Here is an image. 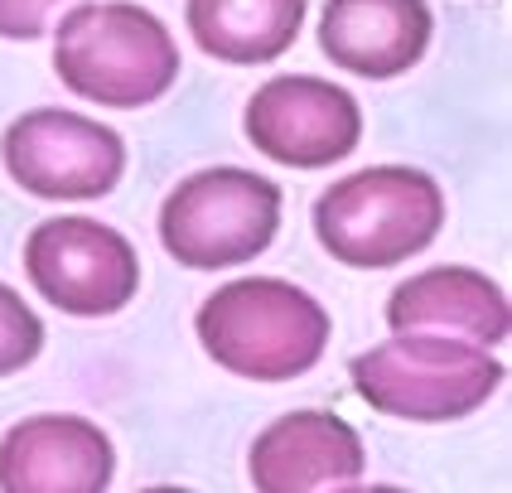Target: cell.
Segmentation results:
<instances>
[{"instance_id":"1","label":"cell","mask_w":512,"mask_h":493,"mask_svg":"<svg viewBox=\"0 0 512 493\" xmlns=\"http://www.w3.org/2000/svg\"><path fill=\"white\" fill-rule=\"evenodd\" d=\"M329 315L310 290L281 276L218 286L199 310V344L228 373L252 382H290L310 373L329 344Z\"/></svg>"},{"instance_id":"2","label":"cell","mask_w":512,"mask_h":493,"mask_svg":"<svg viewBox=\"0 0 512 493\" xmlns=\"http://www.w3.org/2000/svg\"><path fill=\"white\" fill-rule=\"evenodd\" d=\"M54 73L87 102L131 112L179 83V49L165 20L131 0L78 5L58 25Z\"/></svg>"},{"instance_id":"3","label":"cell","mask_w":512,"mask_h":493,"mask_svg":"<svg viewBox=\"0 0 512 493\" xmlns=\"http://www.w3.org/2000/svg\"><path fill=\"white\" fill-rule=\"evenodd\" d=\"M445 223V194L426 170L372 165L334 179L314 203V232L343 266L382 271L426 252Z\"/></svg>"},{"instance_id":"4","label":"cell","mask_w":512,"mask_h":493,"mask_svg":"<svg viewBox=\"0 0 512 493\" xmlns=\"http://www.w3.org/2000/svg\"><path fill=\"white\" fill-rule=\"evenodd\" d=\"M353 392L401 421H459L498 392L503 363L450 334H392L348 363Z\"/></svg>"},{"instance_id":"5","label":"cell","mask_w":512,"mask_h":493,"mask_svg":"<svg viewBox=\"0 0 512 493\" xmlns=\"http://www.w3.org/2000/svg\"><path fill=\"white\" fill-rule=\"evenodd\" d=\"M281 228V189L256 170H213L189 174L160 208V242L189 271L242 266L271 247Z\"/></svg>"},{"instance_id":"6","label":"cell","mask_w":512,"mask_h":493,"mask_svg":"<svg viewBox=\"0 0 512 493\" xmlns=\"http://www.w3.org/2000/svg\"><path fill=\"white\" fill-rule=\"evenodd\" d=\"M25 276L54 310L73 319H102L131 305L141 286V261L116 228L83 213H63L29 232Z\"/></svg>"},{"instance_id":"7","label":"cell","mask_w":512,"mask_h":493,"mask_svg":"<svg viewBox=\"0 0 512 493\" xmlns=\"http://www.w3.org/2000/svg\"><path fill=\"white\" fill-rule=\"evenodd\" d=\"M0 160L10 179L34 199L83 203L116 189V179L126 170V145L112 126L92 116L39 107L5 126Z\"/></svg>"},{"instance_id":"8","label":"cell","mask_w":512,"mask_h":493,"mask_svg":"<svg viewBox=\"0 0 512 493\" xmlns=\"http://www.w3.org/2000/svg\"><path fill=\"white\" fill-rule=\"evenodd\" d=\"M247 141L290 170H324L348 160L363 141V112L353 102V92L310 78V73H290L256 87L247 102Z\"/></svg>"},{"instance_id":"9","label":"cell","mask_w":512,"mask_h":493,"mask_svg":"<svg viewBox=\"0 0 512 493\" xmlns=\"http://www.w3.org/2000/svg\"><path fill=\"white\" fill-rule=\"evenodd\" d=\"M252 489L261 493H319V489H353L368 469L363 435L334 411H290L271 421L252 445Z\"/></svg>"},{"instance_id":"10","label":"cell","mask_w":512,"mask_h":493,"mask_svg":"<svg viewBox=\"0 0 512 493\" xmlns=\"http://www.w3.org/2000/svg\"><path fill=\"white\" fill-rule=\"evenodd\" d=\"M116 450L87 416H29L0 440L5 493H102L112 489Z\"/></svg>"},{"instance_id":"11","label":"cell","mask_w":512,"mask_h":493,"mask_svg":"<svg viewBox=\"0 0 512 493\" xmlns=\"http://www.w3.org/2000/svg\"><path fill=\"white\" fill-rule=\"evenodd\" d=\"M430 44L426 0H329L319 15V49L343 73L372 83L416 68Z\"/></svg>"},{"instance_id":"12","label":"cell","mask_w":512,"mask_h":493,"mask_svg":"<svg viewBox=\"0 0 512 493\" xmlns=\"http://www.w3.org/2000/svg\"><path fill=\"white\" fill-rule=\"evenodd\" d=\"M387 329L450 334V339L493 348L508 339V295L474 266H435L387 295Z\"/></svg>"},{"instance_id":"13","label":"cell","mask_w":512,"mask_h":493,"mask_svg":"<svg viewBox=\"0 0 512 493\" xmlns=\"http://www.w3.org/2000/svg\"><path fill=\"white\" fill-rule=\"evenodd\" d=\"M189 34L223 63H271L305 25V0H189Z\"/></svg>"},{"instance_id":"14","label":"cell","mask_w":512,"mask_h":493,"mask_svg":"<svg viewBox=\"0 0 512 493\" xmlns=\"http://www.w3.org/2000/svg\"><path fill=\"white\" fill-rule=\"evenodd\" d=\"M44 348V324L25 305V295L10 286H0V377L20 373L39 358Z\"/></svg>"},{"instance_id":"15","label":"cell","mask_w":512,"mask_h":493,"mask_svg":"<svg viewBox=\"0 0 512 493\" xmlns=\"http://www.w3.org/2000/svg\"><path fill=\"white\" fill-rule=\"evenodd\" d=\"M68 0H0V39H39Z\"/></svg>"}]
</instances>
